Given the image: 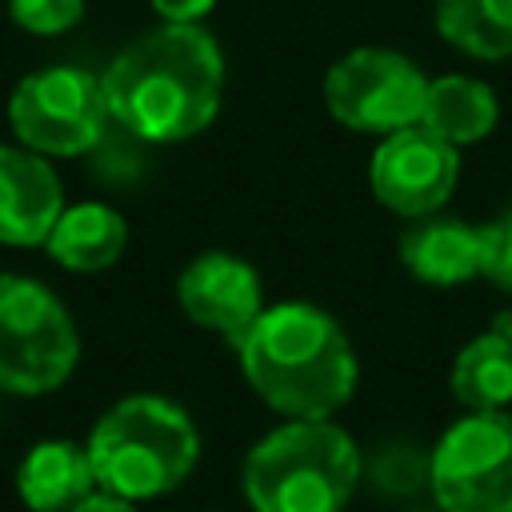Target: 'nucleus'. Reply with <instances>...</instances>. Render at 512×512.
<instances>
[{"label":"nucleus","mask_w":512,"mask_h":512,"mask_svg":"<svg viewBox=\"0 0 512 512\" xmlns=\"http://www.w3.org/2000/svg\"><path fill=\"white\" fill-rule=\"evenodd\" d=\"M400 264L412 280L432 288H456L488 268V224L424 220L400 236Z\"/></svg>","instance_id":"obj_12"},{"label":"nucleus","mask_w":512,"mask_h":512,"mask_svg":"<svg viewBox=\"0 0 512 512\" xmlns=\"http://www.w3.org/2000/svg\"><path fill=\"white\" fill-rule=\"evenodd\" d=\"M88 460L96 484L132 504L168 496L200 460V432L192 416L152 392L116 400L88 432Z\"/></svg>","instance_id":"obj_3"},{"label":"nucleus","mask_w":512,"mask_h":512,"mask_svg":"<svg viewBox=\"0 0 512 512\" xmlns=\"http://www.w3.org/2000/svg\"><path fill=\"white\" fill-rule=\"evenodd\" d=\"M108 116L148 140L176 144L212 124L224 96V56L200 24H160L136 36L100 76Z\"/></svg>","instance_id":"obj_1"},{"label":"nucleus","mask_w":512,"mask_h":512,"mask_svg":"<svg viewBox=\"0 0 512 512\" xmlns=\"http://www.w3.org/2000/svg\"><path fill=\"white\" fill-rule=\"evenodd\" d=\"M128 244V224L116 208L100 204V200H80V204H64V212L56 216L44 248L48 256L68 268V272H104L120 260Z\"/></svg>","instance_id":"obj_14"},{"label":"nucleus","mask_w":512,"mask_h":512,"mask_svg":"<svg viewBox=\"0 0 512 512\" xmlns=\"http://www.w3.org/2000/svg\"><path fill=\"white\" fill-rule=\"evenodd\" d=\"M428 488L440 512H512V416L456 420L428 456Z\"/></svg>","instance_id":"obj_7"},{"label":"nucleus","mask_w":512,"mask_h":512,"mask_svg":"<svg viewBox=\"0 0 512 512\" xmlns=\"http://www.w3.org/2000/svg\"><path fill=\"white\" fill-rule=\"evenodd\" d=\"M360 448L332 420H288L248 448L240 488L252 512H344Z\"/></svg>","instance_id":"obj_4"},{"label":"nucleus","mask_w":512,"mask_h":512,"mask_svg":"<svg viewBox=\"0 0 512 512\" xmlns=\"http://www.w3.org/2000/svg\"><path fill=\"white\" fill-rule=\"evenodd\" d=\"M148 4H152V12H156L160 20H168V24H196L200 16L212 12L216 0H148Z\"/></svg>","instance_id":"obj_21"},{"label":"nucleus","mask_w":512,"mask_h":512,"mask_svg":"<svg viewBox=\"0 0 512 512\" xmlns=\"http://www.w3.org/2000/svg\"><path fill=\"white\" fill-rule=\"evenodd\" d=\"M496 120H500V104H496V92L484 80H472V76H460V72L428 80L420 124L428 132H436L440 140H448L456 148L476 144L496 128Z\"/></svg>","instance_id":"obj_15"},{"label":"nucleus","mask_w":512,"mask_h":512,"mask_svg":"<svg viewBox=\"0 0 512 512\" xmlns=\"http://www.w3.org/2000/svg\"><path fill=\"white\" fill-rule=\"evenodd\" d=\"M436 32L472 60L512 56V0H432Z\"/></svg>","instance_id":"obj_17"},{"label":"nucleus","mask_w":512,"mask_h":512,"mask_svg":"<svg viewBox=\"0 0 512 512\" xmlns=\"http://www.w3.org/2000/svg\"><path fill=\"white\" fill-rule=\"evenodd\" d=\"M108 120L100 76L72 64L28 72L8 96V124L16 140L48 160L96 148Z\"/></svg>","instance_id":"obj_6"},{"label":"nucleus","mask_w":512,"mask_h":512,"mask_svg":"<svg viewBox=\"0 0 512 512\" xmlns=\"http://www.w3.org/2000/svg\"><path fill=\"white\" fill-rule=\"evenodd\" d=\"M456 180H460L456 144L440 140L424 124L388 132L368 160L372 196L408 220H424L436 208H444L456 192Z\"/></svg>","instance_id":"obj_9"},{"label":"nucleus","mask_w":512,"mask_h":512,"mask_svg":"<svg viewBox=\"0 0 512 512\" xmlns=\"http://www.w3.org/2000/svg\"><path fill=\"white\" fill-rule=\"evenodd\" d=\"M8 16L32 36H60L84 20V0H8Z\"/></svg>","instance_id":"obj_18"},{"label":"nucleus","mask_w":512,"mask_h":512,"mask_svg":"<svg viewBox=\"0 0 512 512\" xmlns=\"http://www.w3.org/2000/svg\"><path fill=\"white\" fill-rule=\"evenodd\" d=\"M72 512H136V504L132 500H124V496H112V492H92L88 500H80Z\"/></svg>","instance_id":"obj_22"},{"label":"nucleus","mask_w":512,"mask_h":512,"mask_svg":"<svg viewBox=\"0 0 512 512\" xmlns=\"http://www.w3.org/2000/svg\"><path fill=\"white\" fill-rule=\"evenodd\" d=\"M248 388L288 420H332L356 392V352L344 328L304 304H272L236 340Z\"/></svg>","instance_id":"obj_2"},{"label":"nucleus","mask_w":512,"mask_h":512,"mask_svg":"<svg viewBox=\"0 0 512 512\" xmlns=\"http://www.w3.org/2000/svg\"><path fill=\"white\" fill-rule=\"evenodd\" d=\"M64 212V188L48 156L24 144H0V244L36 248Z\"/></svg>","instance_id":"obj_11"},{"label":"nucleus","mask_w":512,"mask_h":512,"mask_svg":"<svg viewBox=\"0 0 512 512\" xmlns=\"http://www.w3.org/2000/svg\"><path fill=\"white\" fill-rule=\"evenodd\" d=\"M372 480H376V488H384L392 496H408L412 488H420L428 480V456H420L408 444H388L372 464Z\"/></svg>","instance_id":"obj_19"},{"label":"nucleus","mask_w":512,"mask_h":512,"mask_svg":"<svg viewBox=\"0 0 512 512\" xmlns=\"http://www.w3.org/2000/svg\"><path fill=\"white\" fill-rule=\"evenodd\" d=\"M484 276L500 288L512 292V208L488 220V268Z\"/></svg>","instance_id":"obj_20"},{"label":"nucleus","mask_w":512,"mask_h":512,"mask_svg":"<svg viewBox=\"0 0 512 512\" xmlns=\"http://www.w3.org/2000/svg\"><path fill=\"white\" fill-rule=\"evenodd\" d=\"M424 92V72L396 48H352L324 76V104L332 120L372 136L420 124Z\"/></svg>","instance_id":"obj_8"},{"label":"nucleus","mask_w":512,"mask_h":512,"mask_svg":"<svg viewBox=\"0 0 512 512\" xmlns=\"http://www.w3.org/2000/svg\"><path fill=\"white\" fill-rule=\"evenodd\" d=\"M96 488L100 484L88 448L72 440H40L24 452L16 468V496L28 512H72Z\"/></svg>","instance_id":"obj_13"},{"label":"nucleus","mask_w":512,"mask_h":512,"mask_svg":"<svg viewBox=\"0 0 512 512\" xmlns=\"http://www.w3.org/2000/svg\"><path fill=\"white\" fill-rule=\"evenodd\" d=\"M508 336H512V328H508Z\"/></svg>","instance_id":"obj_23"},{"label":"nucleus","mask_w":512,"mask_h":512,"mask_svg":"<svg viewBox=\"0 0 512 512\" xmlns=\"http://www.w3.org/2000/svg\"><path fill=\"white\" fill-rule=\"evenodd\" d=\"M452 396L468 412H500L512 404V336L484 332L468 340L448 372Z\"/></svg>","instance_id":"obj_16"},{"label":"nucleus","mask_w":512,"mask_h":512,"mask_svg":"<svg viewBox=\"0 0 512 512\" xmlns=\"http://www.w3.org/2000/svg\"><path fill=\"white\" fill-rule=\"evenodd\" d=\"M80 360V332L52 288L32 276H0V388L16 396L56 392Z\"/></svg>","instance_id":"obj_5"},{"label":"nucleus","mask_w":512,"mask_h":512,"mask_svg":"<svg viewBox=\"0 0 512 512\" xmlns=\"http://www.w3.org/2000/svg\"><path fill=\"white\" fill-rule=\"evenodd\" d=\"M176 300L192 324L220 332L232 348L264 312V288L256 268L232 252H204L188 260L176 280Z\"/></svg>","instance_id":"obj_10"}]
</instances>
